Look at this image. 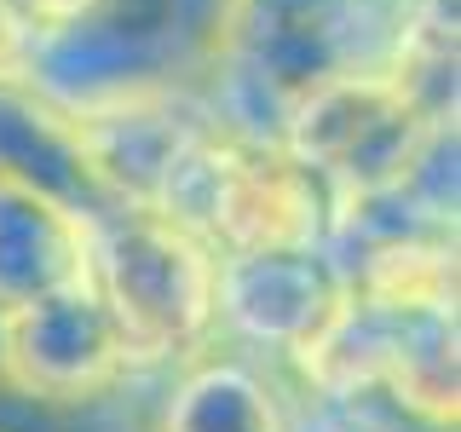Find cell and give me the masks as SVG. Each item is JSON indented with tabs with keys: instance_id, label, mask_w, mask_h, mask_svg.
Segmentation results:
<instances>
[{
	"instance_id": "cell-1",
	"label": "cell",
	"mask_w": 461,
	"mask_h": 432,
	"mask_svg": "<svg viewBox=\"0 0 461 432\" xmlns=\"http://www.w3.org/2000/svg\"><path fill=\"white\" fill-rule=\"evenodd\" d=\"M403 12L410 0H225L202 98L230 133L277 139L323 81L393 64Z\"/></svg>"
},
{
	"instance_id": "cell-2",
	"label": "cell",
	"mask_w": 461,
	"mask_h": 432,
	"mask_svg": "<svg viewBox=\"0 0 461 432\" xmlns=\"http://www.w3.org/2000/svg\"><path fill=\"white\" fill-rule=\"evenodd\" d=\"M225 0H93L76 23L35 35L23 76L58 110H93L208 81Z\"/></svg>"
},
{
	"instance_id": "cell-3",
	"label": "cell",
	"mask_w": 461,
	"mask_h": 432,
	"mask_svg": "<svg viewBox=\"0 0 461 432\" xmlns=\"http://www.w3.org/2000/svg\"><path fill=\"white\" fill-rule=\"evenodd\" d=\"M213 254L312 248L329 237L335 202L277 139H249L213 122L179 150L150 202Z\"/></svg>"
},
{
	"instance_id": "cell-4",
	"label": "cell",
	"mask_w": 461,
	"mask_h": 432,
	"mask_svg": "<svg viewBox=\"0 0 461 432\" xmlns=\"http://www.w3.org/2000/svg\"><path fill=\"white\" fill-rule=\"evenodd\" d=\"M213 271L220 254L167 213L122 202L93 220V283L122 328L133 369L191 364L208 346L213 323Z\"/></svg>"
},
{
	"instance_id": "cell-5",
	"label": "cell",
	"mask_w": 461,
	"mask_h": 432,
	"mask_svg": "<svg viewBox=\"0 0 461 432\" xmlns=\"http://www.w3.org/2000/svg\"><path fill=\"white\" fill-rule=\"evenodd\" d=\"M432 127L444 122H432L386 69H357V76L323 81L317 93L300 98L288 110L277 144L340 208L352 196H375L398 184L415 167Z\"/></svg>"
},
{
	"instance_id": "cell-6",
	"label": "cell",
	"mask_w": 461,
	"mask_h": 432,
	"mask_svg": "<svg viewBox=\"0 0 461 432\" xmlns=\"http://www.w3.org/2000/svg\"><path fill=\"white\" fill-rule=\"evenodd\" d=\"M346 271L323 242L312 248H254L220 254L213 271V323L254 352H277L288 364L312 352L346 311Z\"/></svg>"
},
{
	"instance_id": "cell-7",
	"label": "cell",
	"mask_w": 461,
	"mask_h": 432,
	"mask_svg": "<svg viewBox=\"0 0 461 432\" xmlns=\"http://www.w3.org/2000/svg\"><path fill=\"white\" fill-rule=\"evenodd\" d=\"M133 357L98 294V283H69L23 311H6V381L58 403H104L127 386Z\"/></svg>"
},
{
	"instance_id": "cell-8",
	"label": "cell",
	"mask_w": 461,
	"mask_h": 432,
	"mask_svg": "<svg viewBox=\"0 0 461 432\" xmlns=\"http://www.w3.org/2000/svg\"><path fill=\"white\" fill-rule=\"evenodd\" d=\"M213 122H220V115L208 110L202 86L76 110L81 144H86V156H93L98 179L110 184L115 202H139V208H150L156 191H162V179H167V167L179 162V150L196 133H208Z\"/></svg>"
},
{
	"instance_id": "cell-9",
	"label": "cell",
	"mask_w": 461,
	"mask_h": 432,
	"mask_svg": "<svg viewBox=\"0 0 461 432\" xmlns=\"http://www.w3.org/2000/svg\"><path fill=\"white\" fill-rule=\"evenodd\" d=\"M93 277V220L0 173V311H23Z\"/></svg>"
},
{
	"instance_id": "cell-10",
	"label": "cell",
	"mask_w": 461,
	"mask_h": 432,
	"mask_svg": "<svg viewBox=\"0 0 461 432\" xmlns=\"http://www.w3.org/2000/svg\"><path fill=\"white\" fill-rule=\"evenodd\" d=\"M0 173L69 202L86 220H104V213L122 208L110 196V184L98 179L93 156H86L76 115L58 110L52 98H41L18 76L0 81Z\"/></svg>"
},
{
	"instance_id": "cell-11",
	"label": "cell",
	"mask_w": 461,
	"mask_h": 432,
	"mask_svg": "<svg viewBox=\"0 0 461 432\" xmlns=\"http://www.w3.org/2000/svg\"><path fill=\"white\" fill-rule=\"evenodd\" d=\"M156 432H288L271 381L242 357H196L167 386Z\"/></svg>"
},
{
	"instance_id": "cell-12",
	"label": "cell",
	"mask_w": 461,
	"mask_h": 432,
	"mask_svg": "<svg viewBox=\"0 0 461 432\" xmlns=\"http://www.w3.org/2000/svg\"><path fill=\"white\" fill-rule=\"evenodd\" d=\"M0 432H139L127 415L104 403H58V398H35L23 386L0 381Z\"/></svg>"
},
{
	"instance_id": "cell-13",
	"label": "cell",
	"mask_w": 461,
	"mask_h": 432,
	"mask_svg": "<svg viewBox=\"0 0 461 432\" xmlns=\"http://www.w3.org/2000/svg\"><path fill=\"white\" fill-rule=\"evenodd\" d=\"M29 47H35V29H29V18L18 12V0H0V81L23 76Z\"/></svg>"
},
{
	"instance_id": "cell-14",
	"label": "cell",
	"mask_w": 461,
	"mask_h": 432,
	"mask_svg": "<svg viewBox=\"0 0 461 432\" xmlns=\"http://www.w3.org/2000/svg\"><path fill=\"white\" fill-rule=\"evenodd\" d=\"M86 6H93V0H18V12L29 18V29H35V35H52V29L76 23Z\"/></svg>"
},
{
	"instance_id": "cell-15",
	"label": "cell",
	"mask_w": 461,
	"mask_h": 432,
	"mask_svg": "<svg viewBox=\"0 0 461 432\" xmlns=\"http://www.w3.org/2000/svg\"><path fill=\"white\" fill-rule=\"evenodd\" d=\"M0 381H6V311H0Z\"/></svg>"
}]
</instances>
